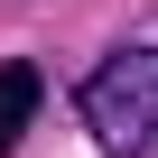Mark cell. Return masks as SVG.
I'll use <instances>...</instances> for the list:
<instances>
[{"label": "cell", "mask_w": 158, "mask_h": 158, "mask_svg": "<svg viewBox=\"0 0 158 158\" xmlns=\"http://www.w3.org/2000/svg\"><path fill=\"white\" fill-rule=\"evenodd\" d=\"M74 112H84L102 158H139L158 139V47H112L84 84H74Z\"/></svg>", "instance_id": "6da1fadb"}, {"label": "cell", "mask_w": 158, "mask_h": 158, "mask_svg": "<svg viewBox=\"0 0 158 158\" xmlns=\"http://www.w3.org/2000/svg\"><path fill=\"white\" fill-rule=\"evenodd\" d=\"M37 102H47V74H37L28 56H0V158H10V149L28 139Z\"/></svg>", "instance_id": "7a4b0ae2"}]
</instances>
